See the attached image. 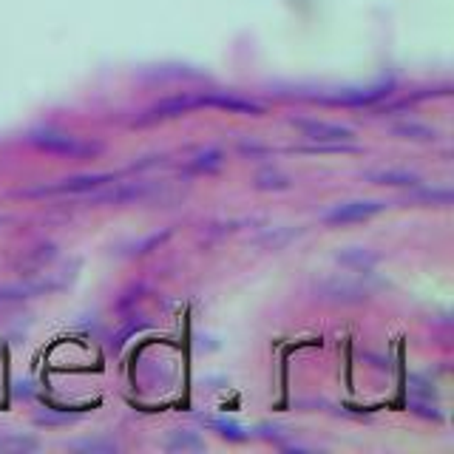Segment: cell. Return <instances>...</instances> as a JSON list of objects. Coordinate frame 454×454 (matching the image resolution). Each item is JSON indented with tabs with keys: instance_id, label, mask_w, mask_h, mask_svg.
<instances>
[{
	"instance_id": "cell-1",
	"label": "cell",
	"mask_w": 454,
	"mask_h": 454,
	"mask_svg": "<svg viewBox=\"0 0 454 454\" xmlns=\"http://www.w3.org/2000/svg\"><path fill=\"white\" fill-rule=\"evenodd\" d=\"M26 139H28V145H35L37 151H46L54 156H68V160H89V156L103 153V145H99V142L57 131V128H40V131H32Z\"/></svg>"
},
{
	"instance_id": "cell-2",
	"label": "cell",
	"mask_w": 454,
	"mask_h": 454,
	"mask_svg": "<svg viewBox=\"0 0 454 454\" xmlns=\"http://www.w3.org/2000/svg\"><path fill=\"white\" fill-rule=\"evenodd\" d=\"M120 176L117 174H80V176H66L60 182H51V184H40V188H28V191H20L18 196H63V193H91L97 188H103V184H111L117 182Z\"/></svg>"
},
{
	"instance_id": "cell-3",
	"label": "cell",
	"mask_w": 454,
	"mask_h": 454,
	"mask_svg": "<svg viewBox=\"0 0 454 454\" xmlns=\"http://www.w3.org/2000/svg\"><path fill=\"white\" fill-rule=\"evenodd\" d=\"M202 106H199V94H174V97H165L160 99V103H153L151 108H145L139 114V117L134 120V125L145 128V125H156V122H168V120H179L184 117V114L191 111H199Z\"/></svg>"
},
{
	"instance_id": "cell-4",
	"label": "cell",
	"mask_w": 454,
	"mask_h": 454,
	"mask_svg": "<svg viewBox=\"0 0 454 454\" xmlns=\"http://www.w3.org/2000/svg\"><path fill=\"white\" fill-rule=\"evenodd\" d=\"M153 191H156L153 182H111L91 191L89 202L91 205H134V202H145Z\"/></svg>"
},
{
	"instance_id": "cell-5",
	"label": "cell",
	"mask_w": 454,
	"mask_h": 454,
	"mask_svg": "<svg viewBox=\"0 0 454 454\" xmlns=\"http://www.w3.org/2000/svg\"><path fill=\"white\" fill-rule=\"evenodd\" d=\"M383 207H387V202H380V199H352V202H340L326 210L324 224L344 227V224H355V222H366V219H372L375 213H380Z\"/></svg>"
},
{
	"instance_id": "cell-6",
	"label": "cell",
	"mask_w": 454,
	"mask_h": 454,
	"mask_svg": "<svg viewBox=\"0 0 454 454\" xmlns=\"http://www.w3.org/2000/svg\"><path fill=\"white\" fill-rule=\"evenodd\" d=\"M293 125L312 145H335V142H349L355 137L349 125L326 122V120H293Z\"/></svg>"
},
{
	"instance_id": "cell-7",
	"label": "cell",
	"mask_w": 454,
	"mask_h": 454,
	"mask_svg": "<svg viewBox=\"0 0 454 454\" xmlns=\"http://www.w3.org/2000/svg\"><path fill=\"white\" fill-rule=\"evenodd\" d=\"M199 106L202 108H219L227 114H247V117H262L264 106L255 103V99L239 97V94H227V91H202L199 94Z\"/></svg>"
},
{
	"instance_id": "cell-8",
	"label": "cell",
	"mask_w": 454,
	"mask_h": 454,
	"mask_svg": "<svg viewBox=\"0 0 454 454\" xmlns=\"http://www.w3.org/2000/svg\"><path fill=\"white\" fill-rule=\"evenodd\" d=\"M321 293L330 298H344V301H358V298H364L369 290H366V284L355 281L349 276H333L330 281L321 284Z\"/></svg>"
},
{
	"instance_id": "cell-9",
	"label": "cell",
	"mask_w": 454,
	"mask_h": 454,
	"mask_svg": "<svg viewBox=\"0 0 454 454\" xmlns=\"http://www.w3.org/2000/svg\"><path fill=\"white\" fill-rule=\"evenodd\" d=\"M57 284H49V281H28V284H12V287H4L0 290V307H12V304H20L26 298H32L37 293H49L54 290Z\"/></svg>"
},
{
	"instance_id": "cell-10",
	"label": "cell",
	"mask_w": 454,
	"mask_h": 454,
	"mask_svg": "<svg viewBox=\"0 0 454 454\" xmlns=\"http://www.w3.org/2000/svg\"><path fill=\"white\" fill-rule=\"evenodd\" d=\"M389 94V85H375V89H349V91H340L333 97H324L326 103H340V106H369L375 99L387 97Z\"/></svg>"
},
{
	"instance_id": "cell-11",
	"label": "cell",
	"mask_w": 454,
	"mask_h": 454,
	"mask_svg": "<svg viewBox=\"0 0 454 454\" xmlns=\"http://www.w3.org/2000/svg\"><path fill=\"white\" fill-rule=\"evenodd\" d=\"M369 182H375V184H389V188H418L420 179L418 174H409V170H369L366 174Z\"/></svg>"
},
{
	"instance_id": "cell-12",
	"label": "cell",
	"mask_w": 454,
	"mask_h": 454,
	"mask_svg": "<svg viewBox=\"0 0 454 454\" xmlns=\"http://www.w3.org/2000/svg\"><path fill=\"white\" fill-rule=\"evenodd\" d=\"M392 134H395V137H401V139H409V142H434V139H437V131H434L432 125L415 122V120L397 122V125L392 128Z\"/></svg>"
},
{
	"instance_id": "cell-13",
	"label": "cell",
	"mask_w": 454,
	"mask_h": 454,
	"mask_svg": "<svg viewBox=\"0 0 454 454\" xmlns=\"http://www.w3.org/2000/svg\"><path fill=\"white\" fill-rule=\"evenodd\" d=\"M222 162H224V153L219 148H210V151L196 153L193 160L188 162V170H191V174H210V170L222 168Z\"/></svg>"
},
{
	"instance_id": "cell-14",
	"label": "cell",
	"mask_w": 454,
	"mask_h": 454,
	"mask_svg": "<svg viewBox=\"0 0 454 454\" xmlns=\"http://www.w3.org/2000/svg\"><path fill=\"white\" fill-rule=\"evenodd\" d=\"M37 440L26 437V434H0V454H23V451H35Z\"/></svg>"
},
{
	"instance_id": "cell-15",
	"label": "cell",
	"mask_w": 454,
	"mask_h": 454,
	"mask_svg": "<svg viewBox=\"0 0 454 454\" xmlns=\"http://www.w3.org/2000/svg\"><path fill=\"white\" fill-rule=\"evenodd\" d=\"M255 188L259 191H287L290 176L281 174V170H259V174H255Z\"/></svg>"
},
{
	"instance_id": "cell-16",
	"label": "cell",
	"mask_w": 454,
	"mask_h": 454,
	"mask_svg": "<svg viewBox=\"0 0 454 454\" xmlns=\"http://www.w3.org/2000/svg\"><path fill=\"white\" fill-rule=\"evenodd\" d=\"M411 199L420 202V205H440V207H446V205H451V191L449 188H420Z\"/></svg>"
},
{
	"instance_id": "cell-17",
	"label": "cell",
	"mask_w": 454,
	"mask_h": 454,
	"mask_svg": "<svg viewBox=\"0 0 454 454\" xmlns=\"http://www.w3.org/2000/svg\"><path fill=\"white\" fill-rule=\"evenodd\" d=\"M168 449H174V451H202L205 443L193 432H174V437L168 440Z\"/></svg>"
},
{
	"instance_id": "cell-18",
	"label": "cell",
	"mask_w": 454,
	"mask_h": 454,
	"mask_svg": "<svg viewBox=\"0 0 454 454\" xmlns=\"http://www.w3.org/2000/svg\"><path fill=\"white\" fill-rule=\"evenodd\" d=\"M205 426H210V429H216L222 437H227V440H245L247 437V432L241 429L239 423H231V420H216V418H205Z\"/></svg>"
},
{
	"instance_id": "cell-19",
	"label": "cell",
	"mask_w": 454,
	"mask_h": 454,
	"mask_svg": "<svg viewBox=\"0 0 454 454\" xmlns=\"http://www.w3.org/2000/svg\"><path fill=\"white\" fill-rule=\"evenodd\" d=\"M340 262L344 264H352L358 273H366L369 267L375 264V255H369V253H364V250H352V253H344L340 255Z\"/></svg>"
},
{
	"instance_id": "cell-20",
	"label": "cell",
	"mask_w": 454,
	"mask_h": 454,
	"mask_svg": "<svg viewBox=\"0 0 454 454\" xmlns=\"http://www.w3.org/2000/svg\"><path fill=\"white\" fill-rule=\"evenodd\" d=\"M168 236H170V231H165V233H151L148 239L134 241V250H131V253H148V250H156Z\"/></svg>"
},
{
	"instance_id": "cell-21",
	"label": "cell",
	"mask_w": 454,
	"mask_h": 454,
	"mask_svg": "<svg viewBox=\"0 0 454 454\" xmlns=\"http://www.w3.org/2000/svg\"><path fill=\"white\" fill-rule=\"evenodd\" d=\"M77 449H85V451H117L114 443H99V440H89V443H77Z\"/></svg>"
}]
</instances>
